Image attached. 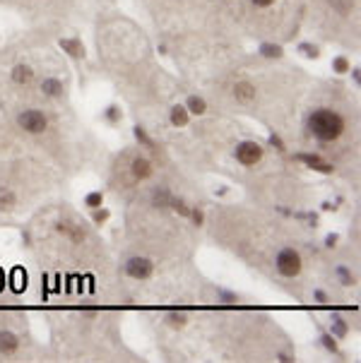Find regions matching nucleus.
Here are the masks:
<instances>
[{"instance_id":"nucleus-1","label":"nucleus","mask_w":361,"mask_h":363,"mask_svg":"<svg viewBox=\"0 0 361 363\" xmlns=\"http://www.w3.org/2000/svg\"><path fill=\"white\" fill-rule=\"evenodd\" d=\"M308 132L318 142H335L344 132V118L332 109H316L308 116Z\"/></svg>"},{"instance_id":"nucleus-2","label":"nucleus","mask_w":361,"mask_h":363,"mask_svg":"<svg viewBox=\"0 0 361 363\" xmlns=\"http://www.w3.org/2000/svg\"><path fill=\"white\" fill-rule=\"evenodd\" d=\"M274 267H277V272H279L282 277L292 279V277H296L299 272H301L304 262H301V255L296 253V250L284 248V250H279L277 257H274Z\"/></svg>"},{"instance_id":"nucleus-3","label":"nucleus","mask_w":361,"mask_h":363,"mask_svg":"<svg viewBox=\"0 0 361 363\" xmlns=\"http://www.w3.org/2000/svg\"><path fill=\"white\" fill-rule=\"evenodd\" d=\"M17 123H20V128L24 132H32V135H39V132H44L48 128V121H46V116L41 111L36 109H27L22 111L20 116H17Z\"/></svg>"},{"instance_id":"nucleus-4","label":"nucleus","mask_w":361,"mask_h":363,"mask_svg":"<svg viewBox=\"0 0 361 363\" xmlns=\"http://www.w3.org/2000/svg\"><path fill=\"white\" fill-rule=\"evenodd\" d=\"M154 272V262L150 257H140V255H135L130 257L128 262H125V275L130 277V279H137V282H145V279H150Z\"/></svg>"},{"instance_id":"nucleus-5","label":"nucleus","mask_w":361,"mask_h":363,"mask_svg":"<svg viewBox=\"0 0 361 363\" xmlns=\"http://www.w3.org/2000/svg\"><path fill=\"white\" fill-rule=\"evenodd\" d=\"M263 159V147L258 142H251V140H246V142H241L236 147V161L243 166H255L258 161Z\"/></svg>"},{"instance_id":"nucleus-6","label":"nucleus","mask_w":361,"mask_h":363,"mask_svg":"<svg viewBox=\"0 0 361 363\" xmlns=\"http://www.w3.org/2000/svg\"><path fill=\"white\" fill-rule=\"evenodd\" d=\"M17 349H20V337L15 332L0 330V353L3 356H12V353H17Z\"/></svg>"},{"instance_id":"nucleus-7","label":"nucleus","mask_w":361,"mask_h":363,"mask_svg":"<svg viewBox=\"0 0 361 363\" xmlns=\"http://www.w3.org/2000/svg\"><path fill=\"white\" fill-rule=\"evenodd\" d=\"M296 159H299L301 164H306L308 168L318 171V173H332V164L325 161V159H320V156H316V154H299Z\"/></svg>"},{"instance_id":"nucleus-8","label":"nucleus","mask_w":361,"mask_h":363,"mask_svg":"<svg viewBox=\"0 0 361 363\" xmlns=\"http://www.w3.org/2000/svg\"><path fill=\"white\" fill-rule=\"evenodd\" d=\"M152 173H154V166L145 156H135L132 159V176L137 178V180H147V178H152Z\"/></svg>"},{"instance_id":"nucleus-9","label":"nucleus","mask_w":361,"mask_h":363,"mask_svg":"<svg viewBox=\"0 0 361 363\" xmlns=\"http://www.w3.org/2000/svg\"><path fill=\"white\" fill-rule=\"evenodd\" d=\"M234 97H236V101H241V104H251V101L255 99V87H253L251 82H236Z\"/></svg>"},{"instance_id":"nucleus-10","label":"nucleus","mask_w":361,"mask_h":363,"mask_svg":"<svg viewBox=\"0 0 361 363\" xmlns=\"http://www.w3.org/2000/svg\"><path fill=\"white\" fill-rule=\"evenodd\" d=\"M55 229L63 233V236H67L73 243H82V241H85V231H80L75 224H70V221H60Z\"/></svg>"},{"instance_id":"nucleus-11","label":"nucleus","mask_w":361,"mask_h":363,"mask_svg":"<svg viewBox=\"0 0 361 363\" xmlns=\"http://www.w3.org/2000/svg\"><path fill=\"white\" fill-rule=\"evenodd\" d=\"M34 79V70L29 65H17L12 70V82L15 84H29Z\"/></svg>"},{"instance_id":"nucleus-12","label":"nucleus","mask_w":361,"mask_h":363,"mask_svg":"<svg viewBox=\"0 0 361 363\" xmlns=\"http://www.w3.org/2000/svg\"><path fill=\"white\" fill-rule=\"evenodd\" d=\"M15 205H17V195H15V190H12V188L0 186V212L12 209Z\"/></svg>"},{"instance_id":"nucleus-13","label":"nucleus","mask_w":361,"mask_h":363,"mask_svg":"<svg viewBox=\"0 0 361 363\" xmlns=\"http://www.w3.org/2000/svg\"><path fill=\"white\" fill-rule=\"evenodd\" d=\"M169 118H171V125H176V128H183V125H188V118H190V116H188L186 106H174Z\"/></svg>"},{"instance_id":"nucleus-14","label":"nucleus","mask_w":361,"mask_h":363,"mask_svg":"<svg viewBox=\"0 0 361 363\" xmlns=\"http://www.w3.org/2000/svg\"><path fill=\"white\" fill-rule=\"evenodd\" d=\"M171 198H174V195H171L164 186H159L152 193V202L157 205V207H169V205H171Z\"/></svg>"},{"instance_id":"nucleus-15","label":"nucleus","mask_w":361,"mask_h":363,"mask_svg":"<svg viewBox=\"0 0 361 363\" xmlns=\"http://www.w3.org/2000/svg\"><path fill=\"white\" fill-rule=\"evenodd\" d=\"M41 92H44L46 97H60L63 94V84L58 79H44L41 82Z\"/></svg>"},{"instance_id":"nucleus-16","label":"nucleus","mask_w":361,"mask_h":363,"mask_svg":"<svg viewBox=\"0 0 361 363\" xmlns=\"http://www.w3.org/2000/svg\"><path fill=\"white\" fill-rule=\"evenodd\" d=\"M186 109L190 111V113H195V116H202V113L207 111V104H205V99H200V97H188Z\"/></svg>"},{"instance_id":"nucleus-17","label":"nucleus","mask_w":361,"mask_h":363,"mask_svg":"<svg viewBox=\"0 0 361 363\" xmlns=\"http://www.w3.org/2000/svg\"><path fill=\"white\" fill-rule=\"evenodd\" d=\"M60 46H63V48H67V53L75 55V58H82V55H85L82 44H80V41H75V39H63V41H60Z\"/></svg>"},{"instance_id":"nucleus-18","label":"nucleus","mask_w":361,"mask_h":363,"mask_svg":"<svg viewBox=\"0 0 361 363\" xmlns=\"http://www.w3.org/2000/svg\"><path fill=\"white\" fill-rule=\"evenodd\" d=\"M332 10L339 12V15H349L354 10V0H330Z\"/></svg>"},{"instance_id":"nucleus-19","label":"nucleus","mask_w":361,"mask_h":363,"mask_svg":"<svg viewBox=\"0 0 361 363\" xmlns=\"http://www.w3.org/2000/svg\"><path fill=\"white\" fill-rule=\"evenodd\" d=\"M330 330H332V337H335V339H342V337L347 334V322L335 315V318H332V327H330Z\"/></svg>"},{"instance_id":"nucleus-20","label":"nucleus","mask_w":361,"mask_h":363,"mask_svg":"<svg viewBox=\"0 0 361 363\" xmlns=\"http://www.w3.org/2000/svg\"><path fill=\"white\" fill-rule=\"evenodd\" d=\"M260 53H263L265 58H282V46H277V44H263V46H260Z\"/></svg>"},{"instance_id":"nucleus-21","label":"nucleus","mask_w":361,"mask_h":363,"mask_svg":"<svg viewBox=\"0 0 361 363\" xmlns=\"http://www.w3.org/2000/svg\"><path fill=\"white\" fill-rule=\"evenodd\" d=\"M85 205H87L89 209H99L104 205V195H101V193H89L87 198H85Z\"/></svg>"},{"instance_id":"nucleus-22","label":"nucleus","mask_w":361,"mask_h":363,"mask_svg":"<svg viewBox=\"0 0 361 363\" xmlns=\"http://www.w3.org/2000/svg\"><path fill=\"white\" fill-rule=\"evenodd\" d=\"M135 137H137V140H140L147 149H154V140L147 135V132H145V128H140V125H137V128H135Z\"/></svg>"},{"instance_id":"nucleus-23","label":"nucleus","mask_w":361,"mask_h":363,"mask_svg":"<svg viewBox=\"0 0 361 363\" xmlns=\"http://www.w3.org/2000/svg\"><path fill=\"white\" fill-rule=\"evenodd\" d=\"M186 315H183V313H169V315H166V322H169V325H171V327H183V325H186Z\"/></svg>"},{"instance_id":"nucleus-24","label":"nucleus","mask_w":361,"mask_h":363,"mask_svg":"<svg viewBox=\"0 0 361 363\" xmlns=\"http://www.w3.org/2000/svg\"><path fill=\"white\" fill-rule=\"evenodd\" d=\"M171 207L181 214V217H190V207H188L183 200H178V198H171Z\"/></svg>"},{"instance_id":"nucleus-25","label":"nucleus","mask_w":361,"mask_h":363,"mask_svg":"<svg viewBox=\"0 0 361 363\" xmlns=\"http://www.w3.org/2000/svg\"><path fill=\"white\" fill-rule=\"evenodd\" d=\"M337 277H339V282H342L344 286H351V284H354V275H351L347 267H337Z\"/></svg>"},{"instance_id":"nucleus-26","label":"nucleus","mask_w":361,"mask_h":363,"mask_svg":"<svg viewBox=\"0 0 361 363\" xmlns=\"http://www.w3.org/2000/svg\"><path fill=\"white\" fill-rule=\"evenodd\" d=\"M320 341H323V346H325L330 353H337V344H335V337H332V334H323Z\"/></svg>"},{"instance_id":"nucleus-27","label":"nucleus","mask_w":361,"mask_h":363,"mask_svg":"<svg viewBox=\"0 0 361 363\" xmlns=\"http://www.w3.org/2000/svg\"><path fill=\"white\" fill-rule=\"evenodd\" d=\"M299 51H301L304 55H308V58H318V55H320L318 46H311V44H301L299 46Z\"/></svg>"},{"instance_id":"nucleus-28","label":"nucleus","mask_w":361,"mask_h":363,"mask_svg":"<svg viewBox=\"0 0 361 363\" xmlns=\"http://www.w3.org/2000/svg\"><path fill=\"white\" fill-rule=\"evenodd\" d=\"M332 67H335V72H347V70H349V63H347V58H335Z\"/></svg>"},{"instance_id":"nucleus-29","label":"nucleus","mask_w":361,"mask_h":363,"mask_svg":"<svg viewBox=\"0 0 361 363\" xmlns=\"http://www.w3.org/2000/svg\"><path fill=\"white\" fill-rule=\"evenodd\" d=\"M217 296L222 298L224 303H236V294H229V291H222V289H219V291H217Z\"/></svg>"},{"instance_id":"nucleus-30","label":"nucleus","mask_w":361,"mask_h":363,"mask_svg":"<svg viewBox=\"0 0 361 363\" xmlns=\"http://www.w3.org/2000/svg\"><path fill=\"white\" fill-rule=\"evenodd\" d=\"M106 118H109L111 123H116L120 118V111L116 109V106H109V111H106Z\"/></svg>"},{"instance_id":"nucleus-31","label":"nucleus","mask_w":361,"mask_h":363,"mask_svg":"<svg viewBox=\"0 0 361 363\" xmlns=\"http://www.w3.org/2000/svg\"><path fill=\"white\" fill-rule=\"evenodd\" d=\"M313 298H316L318 303H328V294H325V291H320V289H316V291H313Z\"/></svg>"},{"instance_id":"nucleus-32","label":"nucleus","mask_w":361,"mask_h":363,"mask_svg":"<svg viewBox=\"0 0 361 363\" xmlns=\"http://www.w3.org/2000/svg\"><path fill=\"white\" fill-rule=\"evenodd\" d=\"M190 217H193V221H195L197 226H200V224H202V219H205V217H202V212H200V209H190Z\"/></svg>"},{"instance_id":"nucleus-33","label":"nucleus","mask_w":361,"mask_h":363,"mask_svg":"<svg viewBox=\"0 0 361 363\" xmlns=\"http://www.w3.org/2000/svg\"><path fill=\"white\" fill-rule=\"evenodd\" d=\"M270 144H274L277 149H284V142H282V140H279L277 135H270Z\"/></svg>"},{"instance_id":"nucleus-34","label":"nucleus","mask_w":361,"mask_h":363,"mask_svg":"<svg viewBox=\"0 0 361 363\" xmlns=\"http://www.w3.org/2000/svg\"><path fill=\"white\" fill-rule=\"evenodd\" d=\"M109 219V212H94V221L97 224H101V221H106Z\"/></svg>"},{"instance_id":"nucleus-35","label":"nucleus","mask_w":361,"mask_h":363,"mask_svg":"<svg viewBox=\"0 0 361 363\" xmlns=\"http://www.w3.org/2000/svg\"><path fill=\"white\" fill-rule=\"evenodd\" d=\"M325 245H328V248H335V245H337V233H330L328 238H325Z\"/></svg>"},{"instance_id":"nucleus-36","label":"nucleus","mask_w":361,"mask_h":363,"mask_svg":"<svg viewBox=\"0 0 361 363\" xmlns=\"http://www.w3.org/2000/svg\"><path fill=\"white\" fill-rule=\"evenodd\" d=\"M253 3H255L258 8H267V5H272L274 0H253Z\"/></svg>"},{"instance_id":"nucleus-37","label":"nucleus","mask_w":361,"mask_h":363,"mask_svg":"<svg viewBox=\"0 0 361 363\" xmlns=\"http://www.w3.org/2000/svg\"><path fill=\"white\" fill-rule=\"evenodd\" d=\"M277 358H279V361H294V358H292V356H289V353H277Z\"/></svg>"}]
</instances>
